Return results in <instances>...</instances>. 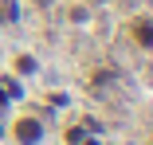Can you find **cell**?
<instances>
[{
	"label": "cell",
	"instance_id": "1",
	"mask_svg": "<svg viewBox=\"0 0 153 145\" xmlns=\"http://www.w3.org/2000/svg\"><path fill=\"white\" fill-rule=\"evenodd\" d=\"M39 137H43V129H39L36 118H20V122H16V141H20V145H36Z\"/></svg>",
	"mask_w": 153,
	"mask_h": 145
},
{
	"label": "cell",
	"instance_id": "2",
	"mask_svg": "<svg viewBox=\"0 0 153 145\" xmlns=\"http://www.w3.org/2000/svg\"><path fill=\"white\" fill-rule=\"evenodd\" d=\"M134 36H137L141 47H153V20H137L134 24Z\"/></svg>",
	"mask_w": 153,
	"mask_h": 145
},
{
	"label": "cell",
	"instance_id": "3",
	"mask_svg": "<svg viewBox=\"0 0 153 145\" xmlns=\"http://www.w3.org/2000/svg\"><path fill=\"white\" fill-rule=\"evenodd\" d=\"M16 67H20V75H32V71H36V59H32V55H24Z\"/></svg>",
	"mask_w": 153,
	"mask_h": 145
},
{
	"label": "cell",
	"instance_id": "4",
	"mask_svg": "<svg viewBox=\"0 0 153 145\" xmlns=\"http://www.w3.org/2000/svg\"><path fill=\"white\" fill-rule=\"evenodd\" d=\"M0 106H4V94H0Z\"/></svg>",
	"mask_w": 153,
	"mask_h": 145
}]
</instances>
